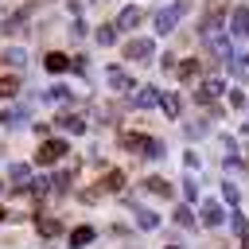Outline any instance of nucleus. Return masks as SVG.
Returning <instances> with one entry per match:
<instances>
[{
    "mask_svg": "<svg viewBox=\"0 0 249 249\" xmlns=\"http://www.w3.org/2000/svg\"><path fill=\"white\" fill-rule=\"evenodd\" d=\"M187 12V4H171V8H160L156 12V31L160 35H167V31H175V23H179V16Z\"/></svg>",
    "mask_w": 249,
    "mask_h": 249,
    "instance_id": "nucleus-1",
    "label": "nucleus"
},
{
    "mask_svg": "<svg viewBox=\"0 0 249 249\" xmlns=\"http://www.w3.org/2000/svg\"><path fill=\"white\" fill-rule=\"evenodd\" d=\"M124 58L148 62V58H156V43H152V39H128V43H124Z\"/></svg>",
    "mask_w": 249,
    "mask_h": 249,
    "instance_id": "nucleus-2",
    "label": "nucleus"
},
{
    "mask_svg": "<svg viewBox=\"0 0 249 249\" xmlns=\"http://www.w3.org/2000/svg\"><path fill=\"white\" fill-rule=\"evenodd\" d=\"M62 156H66V144H62V140H43V144H39V152H35V160H39V163H58Z\"/></svg>",
    "mask_w": 249,
    "mask_h": 249,
    "instance_id": "nucleus-3",
    "label": "nucleus"
},
{
    "mask_svg": "<svg viewBox=\"0 0 249 249\" xmlns=\"http://www.w3.org/2000/svg\"><path fill=\"white\" fill-rule=\"evenodd\" d=\"M230 31H233L237 39L249 35V8H233V12H230Z\"/></svg>",
    "mask_w": 249,
    "mask_h": 249,
    "instance_id": "nucleus-4",
    "label": "nucleus"
},
{
    "mask_svg": "<svg viewBox=\"0 0 249 249\" xmlns=\"http://www.w3.org/2000/svg\"><path fill=\"white\" fill-rule=\"evenodd\" d=\"M132 105H136V109H152V105H160V89H156V86H140L136 97H132Z\"/></svg>",
    "mask_w": 249,
    "mask_h": 249,
    "instance_id": "nucleus-5",
    "label": "nucleus"
},
{
    "mask_svg": "<svg viewBox=\"0 0 249 249\" xmlns=\"http://www.w3.org/2000/svg\"><path fill=\"white\" fill-rule=\"evenodd\" d=\"M105 78H109V86H113L117 93H128V89H136V86H132V78H128L124 70H117V66H109V74H105Z\"/></svg>",
    "mask_w": 249,
    "mask_h": 249,
    "instance_id": "nucleus-6",
    "label": "nucleus"
},
{
    "mask_svg": "<svg viewBox=\"0 0 249 249\" xmlns=\"http://www.w3.org/2000/svg\"><path fill=\"white\" fill-rule=\"evenodd\" d=\"M8 175H12V183L19 187V195L31 187V167H27V163H12V171H8Z\"/></svg>",
    "mask_w": 249,
    "mask_h": 249,
    "instance_id": "nucleus-7",
    "label": "nucleus"
},
{
    "mask_svg": "<svg viewBox=\"0 0 249 249\" xmlns=\"http://www.w3.org/2000/svg\"><path fill=\"white\" fill-rule=\"evenodd\" d=\"M43 66H47L51 74H62V70H70V58H66L62 51H51V54L43 58Z\"/></svg>",
    "mask_w": 249,
    "mask_h": 249,
    "instance_id": "nucleus-8",
    "label": "nucleus"
},
{
    "mask_svg": "<svg viewBox=\"0 0 249 249\" xmlns=\"http://www.w3.org/2000/svg\"><path fill=\"white\" fill-rule=\"evenodd\" d=\"M222 206L218 202H202V226H222Z\"/></svg>",
    "mask_w": 249,
    "mask_h": 249,
    "instance_id": "nucleus-9",
    "label": "nucleus"
},
{
    "mask_svg": "<svg viewBox=\"0 0 249 249\" xmlns=\"http://www.w3.org/2000/svg\"><path fill=\"white\" fill-rule=\"evenodd\" d=\"M39 233H43V237H58V233H62V222L51 218V214H39Z\"/></svg>",
    "mask_w": 249,
    "mask_h": 249,
    "instance_id": "nucleus-10",
    "label": "nucleus"
},
{
    "mask_svg": "<svg viewBox=\"0 0 249 249\" xmlns=\"http://www.w3.org/2000/svg\"><path fill=\"white\" fill-rule=\"evenodd\" d=\"M140 19H144V12H140V8H124V12L117 16V27H124V31H128V27H136Z\"/></svg>",
    "mask_w": 249,
    "mask_h": 249,
    "instance_id": "nucleus-11",
    "label": "nucleus"
},
{
    "mask_svg": "<svg viewBox=\"0 0 249 249\" xmlns=\"http://www.w3.org/2000/svg\"><path fill=\"white\" fill-rule=\"evenodd\" d=\"M218 93H222V82H218V78H210V82H202V86H198V93H195V97H198V101H210V97H218Z\"/></svg>",
    "mask_w": 249,
    "mask_h": 249,
    "instance_id": "nucleus-12",
    "label": "nucleus"
},
{
    "mask_svg": "<svg viewBox=\"0 0 249 249\" xmlns=\"http://www.w3.org/2000/svg\"><path fill=\"white\" fill-rule=\"evenodd\" d=\"M58 128H66V132H86V121L74 117V113H62V117H58Z\"/></svg>",
    "mask_w": 249,
    "mask_h": 249,
    "instance_id": "nucleus-13",
    "label": "nucleus"
},
{
    "mask_svg": "<svg viewBox=\"0 0 249 249\" xmlns=\"http://www.w3.org/2000/svg\"><path fill=\"white\" fill-rule=\"evenodd\" d=\"M89 241H93V230H89V226L70 230V245H74V249H82V245H89Z\"/></svg>",
    "mask_w": 249,
    "mask_h": 249,
    "instance_id": "nucleus-14",
    "label": "nucleus"
},
{
    "mask_svg": "<svg viewBox=\"0 0 249 249\" xmlns=\"http://www.w3.org/2000/svg\"><path fill=\"white\" fill-rule=\"evenodd\" d=\"M121 144H124L128 152H140V156H144V144H148V136H136V132H124V136H121Z\"/></svg>",
    "mask_w": 249,
    "mask_h": 249,
    "instance_id": "nucleus-15",
    "label": "nucleus"
},
{
    "mask_svg": "<svg viewBox=\"0 0 249 249\" xmlns=\"http://www.w3.org/2000/svg\"><path fill=\"white\" fill-rule=\"evenodd\" d=\"M101 187H105V191H121V187H124V171H105Z\"/></svg>",
    "mask_w": 249,
    "mask_h": 249,
    "instance_id": "nucleus-16",
    "label": "nucleus"
},
{
    "mask_svg": "<svg viewBox=\"0 0 249 249\" xmlns=\"http://www.w3.org/2000/svg\"><path fill=\"white\" fill-rule=\"evenodd\" d=\"M144 187H148V191H152V195H163V198H167V195H171V183H167V179H160V175H152V179H148V183H144Z\"/></svg>",
    "mask_w": 249,
    "mask_h": 249,
    "instance_id": "nucleus-17",
    "label": "nucleus"
},
{
    "mask_svg": "<svg viewBox=\"0 0 249 249\" xmlns=\"http://www.w3.org/2000/svg\"><path fill=\"white\" fill-rule=\"evenodd\" d=\"M160 105H163L167 117H179V97L175 93H160Z\"/></svg>",
    "mask_w": 249,
    "mask_h": 249,
    "instance_id": "nucleus-18",
    "label": "nucleus"
},
{
    "mask_svg": "<svg viewBox=\"0 0 249 249\" xmlns=\"http://www.w3.org/2000/svg\"><path fill=\"white\" fill-rule=\"evenodd\" d=\"M16 93H19V78H12V74L0 78V97H16Z\"/></svg>",
    "mask_w": 249,
    "mask_h": 249,
    "instance_id": "nucleus-19",
    "label": "nucleus"
},
{
    "mask_svg": "<svg viewBox=\"0 0 249 249\" xmlns=\"http://www.w3.org/2000/svg\"><path fill=\"white\" fill-rule=\"evenodd\" d=\"M136 222H140L144 230H156V226H160V214H152V210H140V214H136Z\"/></svg>",
    "mask_w": 249,
    "mask_h": 249,
    "instance_id": "nucleus-20",
    "label": "nucleus"
},
{
    "mask_svg": "<svg viewBox=\"0 0 249 249\" xmlns=\"http://www.w3.org/2000/svg\"><path fill=\"white\" fill-rule=\"evenodd\" d=\"M97 43H101V47H113V43H117V31H113V27H97Z\"/></svg>",
    "mask_w": 249,
    "mask_h": 249,
    "instance_id": "nucleus-21",
    "label": "nucleus"
},
{
    "mask_svg": "<svg viewBox=\"0 0 249 249\" xmlns=\"http://www.w3.org/2000/svg\"><path fill=\"white\" fill-rule=\"evenodd\" d=\"M144 156L160 160V156H163V140H152V136H148V144H144Z\"/></svg>",
    "mask_w": 249,
    "mask_h": 249,
    "instance_id": "nucleus-22",
    "label": "nucleus"
},
{
    "mask_svg": "<svg viewBox=\"0 0 249 249\" xmlns=\"http://www.w3.org/2000/svg\"><path fill=\"white\" fill-rule=\"evenodd\" d=\"M4 62H12V66H19V62H27V54H23L19 47H12V51H4Z\"/></svg>",
    "mask_w": 249,
    "mask_h": 249,
    "instance_id": "nucleus-23",
    "label": "nucleus"
},
{
    "mask_svg": "<svg viewBox=\"0 0 249 249\" xmlns=\"http://www.w3.org/2000/svg\"><path fill=\"white\" fill-rule=\"evenodd\" d=\"M179 70V78H195L198 74V62H183V66H175Z\"/></svg>",
    "mask_w": 249,
    "mask_h": 249,
    "instance_id": "nucleus-24",
    "label": "nucleus"
},
{
    "mask_svg": "<svg viewBox=\"0 0 249 249\" xmlns=\"http://www.w3.org/2000/svg\"><path fill=\"white\" fill-rule=\"evenodd\" d=\"M175 222H179V226H195V218H191V210H187V206H179V210H175Z\"/></svg>",
    "mask_w": 249,
    "mask_h": 249,
    "instance_id": "nucleus-25",
    "label": "nucleus"
},
{
    "mask_svg": "<svg viewBox=\"0 0 249 249\" xmlns=\"http://www.w3.org/2000/svg\"><path fill=\"white\" fill-rule=\"evenodd\" d=\"M222 195H226V202H237V198H241V195H237V187H233V183H222Z\"/></svg>",
    "mask_w": 249,
    "mask_h": 249,
    "instance_id": "nucleus-26",
    "label": "nucleus"
},
{
    "mask_svg": "<svg viewBox=\"0 0 249 249\" xmlns=\"http://www.w3.org/2000/svg\"><path fill=\"white\" fill-rule=\"evenodd\" d=\"M66 97H70V93H66V89H62V86H54V89H51V93H47V101H66Z\"/></svg>",
    "mask_w": 249,
    "mask_h": 249,
    "instance_id": "nucleus-27",
    "label": "nucleus"
},
{
    "mask_svg": "<svg viewBox=\"0 0 249 249\" xmlns=\"http://www.w3.org/2000/svg\"><path fill=\"white\" fill-rule=\"evenodd\" d=\"M16 121H23V113H0V124H16Z\"/></svg>",
    "mask_w": 249,
    "mask_h": 249,
    "instance_id": "nucleus-28",
    "label": "nucleus"
},
{
    "mask_svg": "<svg viewBox=\"0 0 249 249\" xmlns=\"http://www.w3.org/2000/svg\"><path fill=\"white\" fill-rule=\"evenodd\" d=\"M4 214H8V210H0V222H4Z\"/></svg>",
    "mask_w": 249,
    "mask_h": 249,
    "instance_id": "nucleus-29",
    "label": "nucleus"
},
{
    "mask_svg": "<svg viewBox=\"0 0 249 249\" xmlns=\"http://www.w3.org/2000/svg\"><path fill=\"white\" fill-rule=\"evenodd\" d=\"M0 191H4V183H0Z\"/></svg>",
    "mask_w": 249,
    "mask_h": 249,
    "instance_id": "nucleus-30",
    "label": "nucleus"
},
{
    "mask_svg": "<svg viewBox=\"0 0 249 249\" xmlns=\"http://www.w3.org/2000/svg\"><path fill=\"white\" fill-rule=\"evenodd\" d=\"M171 249H175V245H171Z\"/></svg>",
    "mask_w": 249,
    "mask_h": 249,
    "instance_id": "nucleus-31",
    "label": "nucleus"
}]
</instances>
